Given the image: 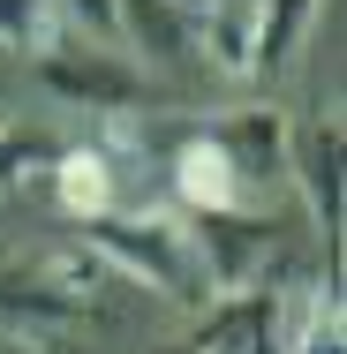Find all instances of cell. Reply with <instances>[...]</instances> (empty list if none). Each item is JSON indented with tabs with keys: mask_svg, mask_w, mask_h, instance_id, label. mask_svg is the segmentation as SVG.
Returning a JSON list of instances; mask_svg holds the SVG:
<instances>
[{
	"mask_svg": "<svg viewBox=\"0 0 347 354\" xmlns=\"http://www.w3.org/2000/svg\"><path fill=\"white\" fill-rule=\"evenodd\" d=\"M83 241H91L129 286L174 301V309H204L211 301L204 264H197V241H189V226L174 212H106V218L83 226Z\"/></svg>",
	"mask_w": 347,
	"mask_h": 354,
	"instance_id": "6da1fadb",
	"label": "cell"
},
{
	"mask_svg": "<svg viewBox=\"0 0 347 354\" xmlns=\"http://www.w3.org/2000/svg\"><path fill=\"white\" fill-rule=\"evenodd\" d=\"M114 15H121V30L136 38V53H151V61H197V46H189V8H174V0H114Z\"/></svg>",
	"mask_w": 347,
	"mask_h": 354,
	"instance_id": "8fae6325",
	"label": "cell"
},
{
	"mask_svg": "<svg viewBox=\"0 0 347 354\" xmlns=\"http://www.w3.org/2000/svg\"><path fill=\"white\" fill-rule=\"evenodd\" d=\"M53 15L83 23L91 38H121V15H114V0H53Z\"/></svg>",
	"mask_w": 347,
	"mask_h": 354,
	"instance_id": "9a60e30c",
	"label": "cell"
},
{
	"mask_svg": "<svg viewBox=\"0 0 347 354\" xmlns=\"http://www.w3.org/2000/svg\"><path fill=\"white\" fill-rule=\"evenodd\" d=\"M287 174H294V189H302V204L317 218V234L332 241V257H340V181H347V136H340V113H317V121H302V129H287Z\"/></svg>",
	"mask_w": 347,
	"mask_h": 354,
	"instance_id": "3957f363",
	"label": "cell"
},
{
	"mask_svg": "<svg viewBox=\"0 0 347 354\" xmlns=\"http://www.w3.org/2000/svg\"><path fill=\"white\" fill-rule=\"evenodd\" d=\"M75 324H91V309H83V301L53 294V286H38L23 264H8V272H0V339L53 354V347L75 332Z\"/></svg>",
	"mask_w": 347,
	"mask_h": 354,
	"instance_id": "5b68a950",
	"label": "cell"
},
{
	"mask_svg": "<svg viewBox=\"0 0 347 354\" xmlns=\"http://www.w3.org/2000/svg\"><path fill=\"white\" fill-rule=\"evenodd\" d=\"M53 38V0H0V46L38 53Z\"/></svg>",
	"mask_w": 347,
	"mask_h": 354,
	"instance_id": "4fadbf2b",
	"label": "cell"
},
{
	"mask_svg": "<svg viewBox=\"0 0 347 354\" xmlns=\"http://www.w3.org/2000/svg\"><path fill=\"white\" fill-rule=\"evenodd\" d=\"M53 158H61V143H53V136H0V189H15V181L46 174Z\"/></svg>",
	"mask_w": 347,
	"mask_h": 354,
	"instance_id": "5bb4252c",
	"label": "cell"
},
{
	"mask_svg": "<svg viewBox=\"0 0 347 354\" xmlns=\"http://www.w3.org/2000/svg\"><path fill=\"white\" fill-rule=\"evenodd\" d=\"M23 272H30L38 286H53V294H69V301H83L91 317H106V309H114V294L129 286L106 257H98V249H91V241H53V249H46V257H30Z\"/></svg>",
	"mask_w": 347,
	"mask_h": 354,
	"instance_id": "52a82bcc",
	"label": "cell"
},
{
	"mask_svg": "<svg viewBox=\"0 0 347 354\" xmlns=\"http://www.w3.org/2000/svg\"><path fill=\"white\" fill-rule=\"evenodd\" d=\"M317 0H257V75H279L294 61V46L310 38Z\"/></svg>",
	"mask_w": 347,
	"mask_h": 354,
	"instance_id": "7c38bea8",
	"label": "cell"
},
{
	"mask_svg": "<svg viewBox=\"0 0 347 354\" xmlns=\"http://www.w3.org/2000/svg\"><path fill=\"white\" fill-rule=\"evenodd\" d=\"M38 83L53 91V98H69V106H91V113H143L159 91H151V75L136 61H121V53H91V46H61V38H46L38 46Z\"/></svg>",
	"mask_w": 347,
	"mask_h": 354,
	"instance_id": "7a4b0ae2",
	"label": "cell"
},
{
	"mask_svg": "<svg viewBox=\"0 0 347 354\" xmlns=\"http://www.w3.org/2000/svg\"><path fill=\"white\" fill-rule=\"evenodd\" d=\"M166 181H174V204L189 218H211V212H242V196H249V174L234 166V151L211 136H181L174 143V158H166Z\"/></svg>",
	"mask_w": 347,
	"mask_h": 354,
	"instance_id": "277c9868",
	"label": "cell"
},
{
	"mask_svg": "<svg viewBox=\"0 0 347 354\" xmlns=\"http://www.w3.org/2000/svg\"><path fill=\"white\" fill-rule=\"evenodd\" d=\"M46 174H53L61 212L83 218V226L106 218V212H114V196H121V174H114V151H106V143H75V151H61Z\"/></svg>",
	"mask_w": 347,
	"mask_h": 354,
	"instance_id": "ba28073f",
	"label": "cell"
},
{
	"mask_svg": "<svg viewBox=\"0 0 347 354\" xmlns=\"http://www.w3.org/2000/svg\"><path fill=\"white\" fill-rule=\"evenodd\" d=\"M189 46H197V61H211L219 75L249 83V75H257V0L189 8Z\"/></svg>",
	"mask_w": 347,
	"mask_h": 354,
	"instance_id": "8992f818",
	"label": "cell"
},
{
	"mask_svg": "<svg viewBox=\"0 0 347 354\" xmlns=\"http://www.w3.org/2000/svg\"><path fill=\"white\" fill-rule=\"evenodd\" d=\"M174 8H211V0H174Z\"/></svg>",
	"mask_w": 347,
	"mask_h": 354,
	"instance_id": "e0dca14e",
	"label": "cell"
},
{
	"mask_svg": "<svg viewBox=\"0 0 347 354\" xmlns=\"http://www.w3.org/2000/svg\"><path fill=\"white\" fill-rule=\"evenodd\" d=\"M211 136L234 151V166H242L249 181L287 166V113H279V106H242V113H226Z\"/></svg>",
	"mask_w": 347,
	"mask_h": 354,
	"instance_id": "30bf717a",
	"label": "cell"
},
{
	"mask_svg": "<svg viewBox=\"0 0 347 354\" xmlns=\"http://www.w3.org/2000/svg\"><path fill=\"white\" fill-rule=\"evenodd\" d=\"M279 354H347V317H340V279L317 294H294L279 309Z\"/></svg>",
	"mask_w": 347,
	"mask_h": 354,
	"instance_id": "9c48e42d",
	"label": "cell"
},
{
	"mask_svg": "<svg viewBox=\"0 0 347 354\" xmlns=\"http://www.w3.org/2000/svg\"><path fill=\"white\" fill-rule=\"evenodd\" d=\"M151 354H204V347H197V332H189V339H166V347H151Z\"/></svg>",
	"mask_w": 347,
	"mask_h": 354,
	"instance_id": "2e32d148",
	"label": "cell"
}]
</instances>
